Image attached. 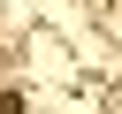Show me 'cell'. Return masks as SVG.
I'll return each mask as SVG.
<instances>
[{
    "instance_id": "1",
    "label": "cell",
    "mask_w": 122,
    "mask_h": 114,
    "mask_svg": "<svg viewBox=\"0 0 122 114\" xmlns=\"http://www.w3.org/2000/svg\"><path fill=\"white\" fill-rule=\"evenodd\" d=\"M0 114H23V99H15V91H0Z\"/></svg>"
},
{
    "instance_id": "2",
    "label": "cell",
    "mask_w": 122,
    "mask_h": 114,
    "mask_svg": "<svg viewBox=\"0 0 122 114\" xmlns=\"http://www.w3.org/2000/svg\"><path fill=\"white\" fill-rule=\"evenodd\" d=\"M107 114H122V91H107Z\"/></svg>"
}]
</instances>
